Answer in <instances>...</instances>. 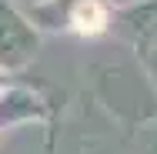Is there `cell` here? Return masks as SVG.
I'll list each match as a JSON object with an SVG mask.
<instances>
[{
  "instance_id": "cell-2",
  "label": "cell",
  "mask_w": 157,
  "mask_h": 154,
  "mask_svg": "<svg viewBox=\"0 0 157 154\" xmlns=\"http://www.w3.org/2000/svg\"><path fill=\"white\" fill-rule=\"evenodd\" d=\"M70 24H74V30H80V34H100L107 27V7L100 0H80L70 10Z\"/></svg>"
},
{
  "instance_id": "cell-1",
  "label": "cell",
  "mask_w": 157,
  "mask_h": 154,
  "mask_svg": "<svg viewBox=\"0 0 157 154\" xmlns=\"http://www.w3.org/2000/svg\"><path fill=\"white\" fill-rule=\"evenodd\" d=\"M27 47H30V34L27 27L13 17L10 7L0 3V64L13 67L27 57Z\"/></svg>"
}]
</instances>
